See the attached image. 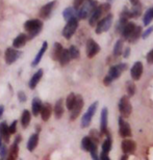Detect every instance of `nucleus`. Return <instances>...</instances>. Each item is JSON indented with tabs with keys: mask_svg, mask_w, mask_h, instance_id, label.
<instances>
[{
	"mask_svg": "<svg viewBox=\"0 0 153 160\" xmlns=\"http://www.w3.org/2000/svg\"><path fill=\"white\" fill-rule=\"evenodd\" d=\"M135 84L132 81H127L126 82V91L128 92V96L132 97L135 94Z\"/></svg>",
	"mask_w": 153,
	"mask_h": 160,
	"instance_id": "nucleus-37",
	"label": "nucleus"
},
{
	"mask_svg": "<svg viewBox=\"0 0 153 160\" xmlns=\"http://www.w3.org/2000/svg\"><path fill=\"white\" fill-rule=\"evenodd\" d=\"M6 154H8V149H6L5 146L1 145V147H0V157H1V159H4Z\"/></svg>",
	"mask_w": 153,
	"mask_h": 160,
	"instance_id": "nucleus-40",
	"label": "nucleus"
},
{
	"mask_svg": "<svg viewBox=\"0 0 153 160\" xmlns=\"http://www.w3.org/2000/svg\"><path fill=\"white\" fill-rule=\"evenodd\" d=\"M122 54H123V56L125 57V58H127V57L129 56V54H130V48H129V47H128V48H126V49H125V52L122 53Z\"/></svg>",
	"mask_w": 153,
	"mask_h": 160,
	"instance_id": "nucleus-47",
	"label": "nucleus"
},
{
	"mask_svg": "<svg viewBox=\"0 0 153 160\" xmlns=\"http://www.w3.org/2000/svg\"><path fill=\"white\" fill-rule=\"evenodd\" d=\"M97 149H98V145H97V143H94L93 147H92L91 150H90V154H91L92 158H93V159H98V158H99V156H98V153H97Z\"/></svg>",
	"mask_w": 153,
	"mask_h": 160,
	"instance_id": "nucleus-39",
	"label": "nucleus"
},
{
	"mask_svg": "<svg viewBox=\"0 0 153 160\" xmlns=\"http://www.w3.org/2000/svg\"><path fill=\"white\" fill-rule=\"evenodd\" d=\"M41 107H42V101L39 98L33 99V104H31V109H33V116H38L41 111Z\"/></svg>",
	"mask_w": 153,
	"mask_h": 160,
	"instance_id": "nucleus-30",
	"label": "nucleus"
},
{
	"mask_svg": "<svg viewBox=\"0 0 153 160\" xmlns=\"http://www.w3.org/2000/svg\"><path fill=\"white\" fill-rule=\"evenodd\" d=\"M107 124H108V109L106 107L102 108L100 116V133L107 134Z\"/></svg>",
	"mask_w": 153,
	"mask_h": 160,
	"instance_id": "nucleus-12",
	"label": "nucleus"
},
{
	"mask_svg": "<svg viewBox=\"0 0 153 160\" xmlns=\"http://www.w3.org/2000/svg\"><path fill=\"white\" fill-rule=\"evenodd\" d=\"M29 40V38H28L27 34L25 33H20L19 36L16 38V39L14 40V42H13V46H14V48H16V49H19V48H22L25 46V44L27 43V41Z\"/></svg>",
	"mask_w": 153,
	"mask_h": 160,
	"instance_id": "nucleus-18",
	"label": "nucleus"
},
{
	"mask_svg": "<svg viewBox=\"0 0 153 160\" xmlns=\"http://www.w3.org/2000/svg\"><path fill=\"white\" fill-rule=\"evenodd\" d=\"M21 123L23 128H26L30 123V112L28 110H24L21 117Z\"/></svg>",
	"mask_w": 153,
	"mask_h": 160,
	"instance_id": "nucleus-34",
	"label": "nucleus"
},
{
	"mask_svg": "<svg viewBox=\"0 0 153 160\" xmlns=\"http://www.w3.org/2000/svg\"><path fill=\"white\" fill-rule=\"evenodd\" d=\"M84 0H74V5H73V8L75 9H77L79 6L82 4V2H84Z\"/></svg>",
	"mask_w": 153,
	"mask_h": 160,
	"instance_id": "nucleus-45",
	"label": "nucleus"
},
{
	"mask_svg": "<svg viewBox=\"0 0 153 160\" xmlns=\"http://www.w3.org/2000/svg\"><path fill=\"white\" fill-rule=\"evenodd\" d=\"M110 4L108 2L103 3L101 5H97L96 8L91 14L90 19H89V23H90L91 26H96L98 21L100 20L102 16L110 12Z\"/></svg>",
	"mask_w": 153,
	"mask_h": 160,
	"instance_id": "nucleus-3",
	"label": "nucleus"
},
{
	"mask_svg": "<svg viewBox=\"0 0 153 160\" xmlns=\"http://www.w3.org/2000/svg\"><path fill=\"white\" fill-rule=\"evenodd\" d=\"M135 23H132V22H127V23L124 25L123 28L120 31V33L122 34L123 39H125V40L128 39V37L130 36V34H131L133 29H135Z\"/></svg>",
	"mask_w": 153,
	"mask_h": 160,
	"instance_id": "nucleus-20",
	"label": "nucleus"
},
{
	"mask_svg": "<svg viewBox=\"0 0 153 160\" xmlns=\"http://www.w3.org/2000/svg\"><path fill=\"white\" fill-rule=\"evenodd\" d=\"M119 134L121 137H130L132 135V131L130 128V125L124 120V118H119Z\"/></svg>",
	"mask_w": 153,
	"mask_h": 160,
	"instance_id": "nucleus-10",
	"label": "nucleus"
},
{
	"mask_svg": "<svg viewBox=\"0 0 153 160\" xmlns=\"http://www.w3.org/2000/svg\"><path fill=\"white\" fill-rule=\"evenodd\" d=\"M111 146H113V142H111L110 137L108 136L107 138L103 142V143H102V153L100 155V159L101 160H108V159H110V156H108V154H110Z\"/></svg>",
	"mask_w": 153,
	"mask_h": 160,
	"instance_id": "nucleus-15",
	"label": "nucleus"
},
{
	"mask_svg": "<svg viewBox=\"0 0 153 160\" xmlns=\"http://www.w3.org/2000/svg\"><path fill=\"white\" fill-rule=\"evenodd\" d=\"M121 148H122V151L124 154L130 155V154H133L136 150V143L135 142H133V140L124 139L122 142V145H121Z\"/></svg>",
	"mask_w": 153,
	"mask_h": 160,
	"instance_id": "nucleus-13",
	"label": "nucleus"
},
{
	"mask_svg": "<svg viewBox=\"0 0 153 160\" xmlns=\"http://www.w3.org/2000/svg\"><path fill=\"white\" fill-rule=\"evenodd\" d=\"M55 4V1H51L49 3H47L41 8V12H40V17L43 18V19H47L50 16L51 12L53 9V6Z\"/></svg>",
	"mask_w": 153,
	"mask_h": 160,
	"instance_id": "nucleus-22",
	"label": "nucleus"
},
{
	"mask_svg": "<svg viewBox=\"0 0 153 160\" xmlns=\"http://www.w3.org/2000/svg\"><path fill=\"white\" fill-rule=\"evenodd\" d=\"M127 158H128V155H127V154H125L124 156H122V159H124V160L127 159Z\"/></svg>",
	"mask_w": 153,
	"mask_h": 160,
	"instance_id": "nucleus-50",
	"label": "nucleus"
},
{
	"mask_svg": "<svg viewBox=\"0 0 153 160\" xmlns=\"http://www.w3.org/2000/svg\"><path fill=\"white\" fill-rule=\"evenodd\" d=\"M146 59H147V62L150 63V65H153V49H151L149 51V53L146 56Z\"/></svg>",
	"mask_w": 153,
	"mask_h": 160,
	"instance_id": "nucleus-43",
	"label": "nucleus"
},
{
	"mask_svg": "<svg viewBox=\"0 0 153 160\" xmlns=\"http://www.w3.org/2000/svg\"><path fill=\"white\" fill-rule=\"evenodd\" d=\"M63 17H64V19H65L66 21L70 20V19L73 18V17H76V9L74 8H72V6L67 8L63 12ZM76 18H77V17H76Z\"/></svg>",
	"mask_w": 153,
	"mask_h": 160,
	"instance_id": "nucleus-31",
	"label": "nucleus"
},
{
	"mask_svg": "<svg viewBox=\"0 0 153 160\" xmlns=\"http://www.w3.org/2000/svg\"><path fill=\"white\" fill-rule=\"evenodd\" d=\"M113 82V80H111L108 76H105V78L103 79V83H104V85H106V86H108L110 84V83Z\"/></svg>",
	"mask_w": 153,
	"mask_h": 160,
	"instance_id": "nucleus-46",
	"label": "nucleus"
},
{
	"mask_svg": "<svg viewBox=\"0 0 153 160\" xmlns=\"http://www.w3.org/2000/svg\"><path fill=\"white\" fill-rule=\"evenodd\" d=\"M38 142H39V135H38V133H34L29 137V139H28V142H27L28 151L33 152V150L37 148Z\"/></svg>",
	"mask_w": 153,
	"mask_h": 160,
	"instance_id": "nucleus-26",
	"label": "nucleus"
},
{
	"mask_svg": "<svg viewBox=\"0 0 153 160\" xmlns=\"http://www.w3.org/2000/svg\"><path fill=\"white\" fill-rule=\"evenodd\" d=\"M54 114H55L56 119H60L64 114V102L63 99L57 100L55 106H54Z\"/></svg>",
	"mask_w": 153,
	"mask_h": 160,
	"instance_id": "nucleus-27",
	"label": "nucleus"
},
{
	"mask_svg": "<svg viewBox=\"0 0 153 160\" xmlns=\"http://www.w3.org/2000/svg\"><path fill=\"white\" fill-rule=\"evenodd\" d=\"M94 143H96V142H94L93 140L91 139V137L85 136L81 140V148H82V150H84L85 152H90V150H91L92 147H93Z\"/></svg>",
	"mask_w": 153,
	"mask_h": 160,
	"instance_id": "nucleus-29",
	"label": "nucleus"
},
{
	"mask_svg": "<svg viewBox=\"0 0 153 160\" xmlns=\"http://www.w3.org/2000/svg\"><path fill=\"white\" fill-rule=\"evenodd\" d=\"M51 112H52V107L49 103L46 104H42V107H41V117H42V120L44 122H47L49 120V118L51 116Z\"/></svg>",
	"mask_w": 153,
	"mask_h": 160,
	"instance_id": "nucleus-21",
	"label": "nucleus"
},
{
	"mask_svg": "<svg viewBox=\"0 0 153 160\" xmlns=\"http://www.w3.org/2000/svg\"><path fill=\"white\" fill-rule=\"evenodd\" d=\"M75 99H76V95L74 94V92H71L68 97H67V100H66V106L67 108H68L69 110L72 109L73 105H74L75 103Z\"/></svg>",
	"mask_w": 153,
	"mask_h": 160,
	"instance_id": "nucleus-36",
	"label": "nucleus"
},
{
	"mask_svg": "<svg viewBox=\"0 0 153 160\" xmlns=\"http://www.w3.org/2000/svg\"><path fill=\"white\" fill-rule=\"evenodd\" d=\"M78 27V19L76 17L71 18L70 20L67 21L66 26L63 29V36L65 39L70 40L73 37V34L75 33L76 29Z\"/></svg>",
	"mask_w": 153,
	"mask_h": 160,
	"instance_id": "nucleus-4",
	"label": "nucleus"
},
{
	"mask_svg": "<svg viewBox=\"0 0 153 160\" xmlns=\"http://www.w3.org/2000/svg\"><path fill=\"white\" fill-rule=\"evenodd\" d=\"M0 135H1L2 139L4 140L5 142H9V137H11V133L8 131V126L5 122H2L0 123Z\"/></svg>",
	"mask_w": 153,
	"mask_h": 160,
	"instance_id": "nucleus-23",
	"label": "nucleus"
},
{
	"mask_svg": "<svg viewBox=\"0 0 153 160\" xmlns=\"http://www.w3.org/2000/svg\"><path fill=\"white\" fill-rule=\"evenodd\" d=\"M16 129H17V121H14L11 124V126H8V131L11 134L16 133Z\"/></svg>",
	"mask_w": 153,
	"mask_h": 160,
	"instance_id": "nucleus-41",
	"label": "nucleus"
},
{
	"mask_svg": "<svg viewBox=\"0 0 153 160\" xmlns=\"http://www.w3.org/2000/svg\"><path fill=\"white\" fill-rule=\"evenodd\" d=\"M100 52V46L93 39H90L87 42V56L89 58H93Z\"/></svg>",
	"mask_w": 153,
	"mask_h": 160,
	"instance_id": "nucleus-11",
	"label": "nucleus"
},
{
	"mask_svg": "<svg viewBox=\"0 0 153 160\" xmlns=\"http://www.w3.org/2000/svg\"><path fill=\"white\" fill-rule=\"evenodd\" d=\"M69 53H70V57H71V59H77L79 57V50L77 47L75 46H71L69 48Z\"/></svg>",
	"mask_w": 153,
	"mask_h": 160,
	"instance_id": "nucleus-38",
	"label": "nucleus"
},
{
	"mask_svg": "<svg viewBox=\"0 0 153 160\" xmlns=\"http://www.w3.org/2000/svg\"><path fill=\"white\" fill-rule=\"evenodd\" d=\"M71 60V57H70V53H69V49H63L62 53H60V56H59V62H60L62 66H66L68 65Z\"/></svg>",
	"mask_w": 153,
	"mask_h": 160,
	"instance_id": "nucleus-28",
	"label": "nucleus"
},
{
	"mask_svg": "<svg viewBox=\"0 0 153 160\" xmlns=\"http://www.w3.org/2000/svg\"><path fill=\"white\" fill-rule=\"evenodd\" d=\"M111 24H113V15L108 14L104 18H102L101 20L98 21V23L96 25V30L95 31H96L97 34L106 32L107 30H110Z\"/></svg>",
	"mask_w": 153,
	"mask_h": 160,
	"instance_id": "nucleus-6",
	"label": "nucleus"
},
{
	"mask_svg": "<svg viewBox=\"0 0 153 160\" xmlns=\"http://www.w3.org/2000/svg\"><path fill=\"white\" fill-rule=\"evenodd\" d=\"M20 54L21 53L16 49H14V48H8L5 51V62L8 63V65L14 63L16 60L19 58Z\"/></svg>",
	"mask_w": 153,
	"mask_h": 160,
	"instance_id": "nucleus-14",
	"label": "nucleus"
},
{
	"mask_svg": "<svg viewBox=\"0 0 153 160\" xmlns=\"http://www.w3.org/2000/svg\"><path fill=\"white\" fill-rule=\"evenodd\" d=\"M119 111L121 117L124 118V119H127V118L130 117V114L132 112V106L131 103H130L129 99L127 96H123L122 98L120 99L119 102Z\"/></svg>",
	"mask_w": 153,
	"mask_h": 160,
	"instance_id": "nucleus-5",
	"label": "nucleus"
},
{
	"mask_svg": "<svg viewBox=\"0 0 153 160\" xmlns=\"http://www.w3.org/2000/svg\"><path fill=\"white\" fill-rule=\"evenodd\" d=\"M47 48H48V44H47V42H44L43 45H42V47H41L40 51L37 54V56L34 57V59L33 60V62H31V67H36V66L39 65L40 62H41V59L43 58L44 54H45V52H46Z\"/></svg>",
	"mask_w": 153,
	"mask_h": 160,
	"instance_id": "nucleus-19",
	"label": "nucleus"
},
{
	"mask_svg": "<svg viewBox=\"0 0 153 160\" xmlns=\"http://www.w3.org/2000/svg\"><path fill=\"white\" fill-rule=\"evenodd\" d=\"M62 51H63V46H62V45H60L59 43H54L53 52H52V58L54 60H59Z\"/></svg>",
	"mask_w": 153,
	"mask_h": 160,
	"instance_id": "nucleus-32",
	"label": "nucleus"
},
{
	"mask_svg": "<svg viewBox=\"0 0 153 160\" xmlns=\"http://www.w3.org/2000/svg\"><path fill=\"white\" fill-rule=\"evenodd\" d=\"M126 68H127L126 63H119V65L110 67L107 76L114 81V80H116V79H118L120 77V75L122 74V72L125 71Z\"/></svg>",
	"mask_w": 153,
	"mask_h": 160,
	"instance_id": "nucleus-9",
	"label": "nucleus"
},
{
	"mask_svg": "<svg viewBox=\"0 0 153 160\" xmlns=\"http://www.w3.org/2000/svg\"><path fill=\"white\" fill-rule=\"evenodd\" d=\"M96 6H97L96 0H85L76 9V17H77V19H80V20H84L88 17H90L93 11L96 8Z\"/></svg>",
	"mask_w": 153,
	"mask_h": 160,
	"instance_id": "nucleus-1",
	"label": "nucleus"
},
{
	"mask_svg": "<svg viewBox=\"0 0 153 160\" xmlns=\"http://www.w3.org/2000/svg\"><path fill=\"white\" fill-rule=\"evenodd\" d=\"M97 107H98V102L96 101V102H94L90 107H89L87 112L82 116V119H81V127L82 128H87V127L90 126L92 119H93L94 114L96 113Z\"/></svg>",
	"mask_w": 153,
	"mask_h": 160,
	"instance_id": "nucleus-7",
	"label": "nucleus"
},
{
	"mask_svg": "<svg viewBox=\"0 0 153 160\" xmlns=\"http://www.w3.org/2000/svg\"><path fill=\"white\" fill-rule=\"evenodd\" d=\"M130 74H131V78L133 80H140L143 74V63L141 62H135V65L131 67L130 70Z\"/></svg>",
	"mask_w": 153,
	"mask_h": 160,
	"instance_id": "nucleus-16",
	"label": "nucleus"
},
{
	"mask_svg": "<svg viewBox=\"0 0 153 160\" xmlns=\"http://www.w3.org/2000/svg\"><path fill=\"white\" fill-rule=\"evenodd\" d=\"M21 140V136L19 135L18 137H16L14 143L12 145L11 149H9V152H8V159L11 160H15L18 158V155H19V142Z\"/></svg>",
	"mask_w": 153,
	"mask_h": 160,
	"instance_id": "nucleus-17",
	"label": "nucleus"
},
{
	"mask_svg": "<svg viewBox=\"0 0 153 160\" xmlns=\"http://www.w3.org/2000/svg\"><path fill=\"white\" fill-rule=\"evenodd\" d=\"M3 112H4V106L3 105H0V119L3 116Z\"/></svg>",
	"mask_w": 153,
	"mask_h": 160,
	"instance_id": "nucleus-48",
	"label": "nucleus"
},
{
	"mask_svg": "<svg viewBox=\"0 0 153 160\" xmlns=\"http://www.w3.org/2000/svg\"><path fill=\"white\" fill-rule=\"evenodd\" d=\"M42 76H43V70L41 69L30 79V81H29V88L30 89H34V88H37L38 83L40 82V80H41V78H42Z\"/></svg>",
	"mask_w": 153,
	"mask_h": 160,
	"instance_id": "nucleus-25",
	"label": "nucleus"
},
{
	"mask_svg": "<svg viewBox=\"0 0 153 160\" xmlns=\"http://www.w3.org/2000/svg\"><path fill=\"white\" fill-rule=\"evenodd\" d=\"M152 32H153V26H150L149 28H147V30H146L144 33L142 34V38H143L144 40H145V39H147V38H148L149 36H150V34H151Z\"/></svg>",
	"mask_w": 153,
	"mask_h": 160,
	"instance_id": "nucleus-42",
	"label": "nucleus"
},
{
	"mask_svg": "<svg viewBox=\"0 0 153 160\" xmlns=\"http://www.w3.org/2000/svg\"><path fill=\"white\" fill-rule=\"evenodd\" d=\"M152 20H153V8H150L149 9H147V12H145L144 20H143V22H144L145 26H148V25L152 22Z\"/></svg>",
	"mask_w": 153,
	"mask_h": 160,
	"instance_id": "nucleus-33",
	"label": "nucleus"
},
{
	"mask_svg": "<svg viewBox=\"0 0 153 160\" xmlns=\"http://www.w3.org/2000/svg\"><path fill=\"white\" fill-rule=\"evenodd\" d=\"M82 107H84V99L80 95L76 96L75 99V103L73 105L72 109L70 110L71 111V114H70V120L71 121H75L78 118V116L80 114Z\"/></svg>",
	"mask_w": 153,
	"mask_h": 160,
	"instance_id": "nucleus-8",
	"label": "nucleus"
},
{
	"mask_svg": "<svg viewBox=\"0 0 153 160\" xmlns=\"http://www.w3.org/2000/svg\"><path fill=\"white\" fill-rule=\"evenodd\" d=\"M130 2H131V4H135V3L139 2V0H130Z\"/></svg>",
	"mask_w": 153,
	"mask_h": 160,
	"instance_id": "nucleus-49",
	"label": "nucleus"
},
{
	"mask_svg": "<svg viewBox=\"0 0 153 160\" xmlns=\"http://www.w3.org/2000/svg\"><path fill=\"white\" fill-rule=\"evenodd\" d=\"M18 99L20 100V102L23 103V102L26 101V95H25L23 92H18Z\"/></svg>",
	"mask_w": 153,
	"mask_h": 160,
	"instance_id": "nucleus-44",
	"label": "nucleus"
},
{
	"mask_svg": "<svg viewBox=\"0 0 153 160\" xmlns=\"http://www.w3.org/2000/svg\"><path fill=\"white\" fill-rule=\"evenodd\" d=\"M123 53V40H119L114 47V55L120 56Z\"/></svg>",
	"mask_w": 153,
	"mask_h": 160,
	"instance_id": "nucleus-35",
	"label": "nucleus"
},
{
	"mask_svg": "<svg viewBox=\"0 0 153 160\" xmlns=\"http://www.w3.org/2000/svg\"><path fill=\"white\" fill-rule=\"evenodd\" d=\"M141 34H142V26H140V25H135V29H133L131 34L128 37L127 41H128L129 43H135V42L140 39Z\"/></svg>",
	"mask_w": 153,
	"mask_h": 160,
	"instance_id": "nucleus-24",
	"label": "nucleus"
},
{
	"mask_svg": "<svg viewBox=\"0 0 153 160\" xmlns=\"http://www.w3.org/2000/svg\"><path fill=\"white\" fill-rule=\"evenodd\" d=\"M43 28V22L39 19H33V20H28L24 23V29L26 30L27 36L29 40L33 37L38 36Z\"/></svg>",
	"mask_w": 153,
	"mask_h": 160,
	"instance_id": "nucleus-2",
	"label": "nucleus"
},
{
	"mask_svg": "<svg viewBox=\"0 0 153 160\" xmlns=\"http://www.w3.org/2000/svg\"><path fill=\"white\" fill-rule=\"evenodd\" d=\"M1 145H2V137L0 135V147H1Z\"/></svg>",
	"mask_w": 153,
	"mask_h": 160,
	"instance_id": "nucleus-51",
	"label": "nucleus"
}]
</instances>
